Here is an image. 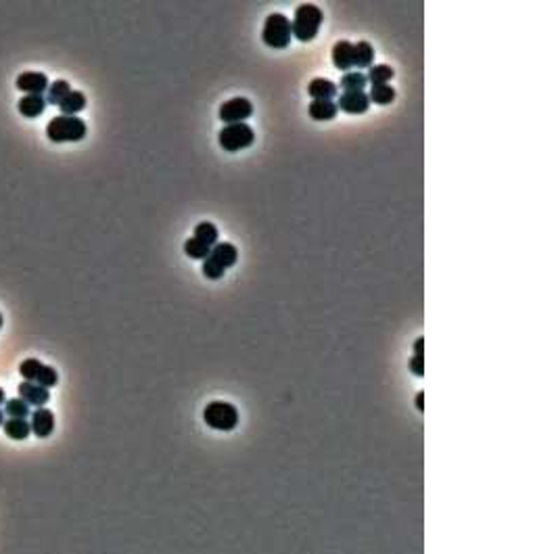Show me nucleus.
I'll return each instance as SVG.
<instances>
[{"mask_svg": "<svg viewBox=\"0 0 558 554\" xmlns=\"http://www.w3.org/2000/svg\"><path fill=\"white\" fill-rule=\"evenodd\" d=\"M30 429L36 437H49L55 431V414L47 408H36L30 421Z\"/></svg>", "mask_w": 558, "mask_h": 554, "instance_id": "12", "label": "nucleus"}, {"mask_svg": "<svg viewBox=\"0 0 558 554\" xmlns=\"http://www.w3.org/2000/svg\"><path fill=\"white\" fill-rule=\"evenodd\" d=\"M88 128L78 115H57L47 126V136L53 142H78L86 136Z\"/></svg>", "mask_w": 558, "mask_h": 554, "instance_id": "4", "label": "nucleus"}, {"mask_svg": "<svg viewBox=\"0 0 558 554\" xmlns=\"http://www.w3.org/2000/svg\"><path fill=\"white\" fill-rule=\"evenodd\" d=\"M5 402H7V396H5L3 389H0V404H5Z\"/></svg>", "mask_w": 558, "mask_h": 554, "instance_id": "30", "label": "nucleus"}, {"mask_svg": "<svg viewBox=\"0 0 558 554\" xmlns=\"http://www.w3.org/2000/svg\"><path fill=\"white\" fill-rule=\"evenodd\" d=\"M368 99H370V103H377L383 107L391 105L395 101V88L391 84H375V86H370Z\"/></svg>", "mask_w": 558, "mask_h": 554, "instance_id": "21", "label": "nucleus"}, {"mask_svg": "<svg viewBox=\"0 0 558 554\" xmlns=\"http://www.w3.org/2000/svg\"><path fill=\"white\" fill-rule=\"evenodd\" d=\"M322 22H325V13L320 7H316L312 3L299 5L295 9L293 22H291L293 38H297L299 42H312L318 36Z\"/></svg>", "mask_w": 558, "mask_h": 554, "instance_id": "1", "label": "nucleus"}, {"mask_svg": "<svg viewBox=\"0 0 558 554\" xmlns=\"http://www.w3.org/2000/svg\"><path fill=\"white\" fill-rule=\"evenodd\" d=\"M192 236L197 238V241H201V243H205L207 247H213V245H218V238H220V232H218V228H215V224H211V222H199L197 226H195V232H192Z\"/></svg>", "mask_w": 558, "mask_h": 554, "instance_id": "22", "label": "nucleus"}, {"mask_svg": "<svg viewBox=\"0 0 558 554\" xmlns=\"http://www.w3.org/2000/svg\"><path fill=\"white\" fill-rule=\"evenodd\" d=\"M255 140V132L249 124H228L220 130L218 134V142L224 151L228 153H236L240 149L251 147Z\"/></svg>", "mask_w": 558, "mask_h": 554, "instance_id": "6", "label": "nucleus"}, {"mask_svg": "<svg viewBox=\"0 0 558 554\" xmlns=\"http://www.w3.org/2000/svg\"><path fill=\"white\" fill-rule=\"evenodd\" d=\"M84 107H86V97H84V92H80V90H72V92L59 103L61 115H78Z\"/></svg>", "mask_w": 558, "mask_h": 554, "instance_id": "20", "label": "nucleus"}, {"mask_svg": "<svg viewBox=\"0 0 558 554\" xmlns=\"http://www.w3.org/2000/svg\"><path fill=\"white\" fill-rule=\"evenodd\" d=\"M337 109L350 115H362L370 109V99L366 92H343L337 101Z\"/></svg>", "mask_w": 558, "mask_h": 554, "instance_id": "9", "label": "nucleus"}, {"mask_svg": "<svg viewBox=\"0 0 558 554\" xmlns=\"http://www.w3.org/2000/svg\"><path fill=\"white\" fill-rule=\"evenodd\" d=\"M5 414L9 418H28L30 416V406L22 398H13L5 402Z\"/></svg>", "mask_w": 558, "mask_h": 554, "instance_id": "26", "label": "nucleus"}, {"mask_svg": "<svg viewBox=\"0 0 558 554\" xmlns=\"http://www.w3.org/2000/svg\"><path fill=\"white\" fill-rule=\"evenodd\" d=\"M308 111H310V117L316 120V122H331L339 113L335 101H312Z\"/></svg>", "mask_w": 558, "mask_h": 554, "instance_id": "16", "label": "nucleus"}, {"mask_svg": "<svg viewBox=\"0 0 558 554\" xmlns=\"http://www.w3.org/2000/svg\"><path fill=\"white\" fill-rule=\"evenodd\" d=\"M238 259V249L232 243H218L211 247L209 257L203 259V276L209 281H218L224 276L228 268H232Z\"/></svg>", "mask_w": 558, "mask_h": 554, "instance_id": "2", "label": "nucleus"}, {"mask_svg": "<svg viewBox=\"0 0 558 554\" xmlns=\"http://www.w3.org/2000/svg\"><path fill=\"white\" fill-rule=\"evenodd\" d=\"M17 107H19V113L22 115H26V117H38L47 109V99L40 97V95H26V97L19 99Z\"/></svg>", "mask_w": 558, "mask_h": 554, "instance_id": "15", "label": "nucleus"}, {"mask_svg": "<svg viewBox=\"0 0 558 554\" xmlns=\"http://www.w3.org/2000/svg\"><path fill=\"white\" fill-rule=\"evenodd\" d=\"M422 343H425L422 337H418V339L414 341V356H422Z\"/></svg>", "mask_w": 558, "mask_h": 554, "instance_id": "28", "label": "nucleus"}, {"mask_svg": "<svg viewBox=\"0 0 558 554\" xmlns=\"http://www.w3.org/2000/svg\"><path fill=\"white\" fill-rule=\"evenodd\" d=\"M19 375L30 381V383H36L44 389L49 387H55L59 383V375L53 366H47L42 364L40 360H34V358H28L19 364Z\"/></svg>", "mask_w": 558, "mask_h": 554, "instance_id": "7", "label": "nucleus"}, {"mask_svg": "<svg viewBox=\"0 0 558 554\" xmlns=\"http://www.w3.org/2000/svg\"><path fill=\"white\" fill-rule=\"evenodd\" d=\"M203 421L215 431H232L238 425V410L228 402H211L203 410Z\"/></svg>", "mask_w": 558, "mask_h": 554, "instance_id": "5", "label": "nucleus"}, {"mask_svg": "<svg viewBox=\"0 0 558 554\" xmlns=\"http://www.w3.org/2000/svg\"><path fill=\"white\" fill-rule=\"evenodd\" d=\"M366 86H368V80H366V74L362 72H347L337 84V88H341L343 92H364Z\"/></svg>", "mask_w": 558, "mask_h": 554, "instance_id": "18", "label": "nucleus"}, {"mask_svg": "<svg viewBox=\"0 0 558 554\" xmlns=\"http://www.w3.org/2000/svg\"><path fill=\"white\" fill-rule=\"evenodd\" d=\"M251 113H253V105L245 97H234V99L222 103L218 109V117L226 126L228 124H243L245 120L251 117Z\"/></svg>", "mask_w": 558, "mask_h": 554, "instance_id": "8", "label": "nucleus"}, {"mask_svg": "<svg viewBox=\"0 0 558 554\" xmlns=\"http://www.w3.org/2000/svg\"><path fill=\"white\" fill-rule=\"evenodd\" d=\"M0 327H3V314H0Z\"/></svg>", "mask_w": 558, "mask_h": 554, "instance_id": "32", "label": "nucleus"}, {"mask_svg": "<svg viewBox=\"0 0 558 554\" xmlns=\"http://www.w3.org/2000/svg\"><path fill=\"white\" fill-rule=\"evenodd\" d=\"M3 429L7 433V437L15 439V441H24L30 437L32 429H30V423L26 418H9L3 423Z\"/></svg>", "mask_w": 558, "mask_h": 554, "instance_id": "19", "label": "nucleus"}, {"mask_svg": "<svg viewBox=\"0 0 558 554\" xmlns=\"http://www.w3.org/2000/svg\"><path fill=\"white\" fill-rule=\"evenodd\" d=\"M395 76V70L389 67V65H372L366 74V80L375 86V84H389Z\"/></svg>", "mask_w": 558, "mask_h": 554, "instance_id": "24", "label": "nucleus"}, {"mask_svg": "<svg viewBox=\"0 0 558 554\" xmlns=\"http://www.w3.org/2000/svg\"><path fill=\"white\" fill-rule=\"evenodd\" d=\"M19 398L28 404V406H34V408H44V404L49 402L51 393L49 389L36 385V383H30V381H24L19 383Z\"/></svg>", "mask_w": 558, "mask_h": 554, "instance_id": "10", "label": "nucleus"}, {"mask_svg": "<svg viewBox=\"0 0 558 554\" xmlns=\"http://www.w3.org/2000/svg\"><path fill=\"white\" fill-rule=\"evenodd\" d=\"M333 65L341 72H350L354 70V44L347 40H339L333 47Z\"/></svg>", "mask_w": 558, "mask_h": 554, "instance_id": "13", "label": "nucleus"}, {"mask_svg": "<svg viewBox=\"0 0 558 554\" xmlns=\"http://www.w3.org/2000/svg\"><path fill=\"white\" fill-rule=\"evenodd\" d=\"M410 370L416 377H422L425 375V360H422V356H412L410 358Z\"/></svg>", "mask_w": 558, "mask_h": 554, "instance_id": "27", "label": "nucleus"}, {"mask_svg": "<svg viewBox=\"0 0 558 554\" xmlns=\"http://www.w3.org/2000/svg\"><path fill=\"white\" fill-rule=\"evenodd\" d=\"M209 251H211V247H207L205 243L197 241L195 236H190V238L184 241V253L190 259H207L209 257Z\"/></svg>", "mask_w": 558, "mask_h": 554, "instance_id": "25", "label": "nucleus"}, {"mask_svg": "<svg viewBox=\"0 0 558 554\" xmlns=\"http://www.w3.org/2000/svg\"><path fill=\"white\" fill-rule=\"evenodd\" d=\"M375 65V49L370 42H356L354 44V67L360 70H370Z\"/></svg>", "mask_w": 558, "mask_h": 554, "instance_id": "17", "label": "nucleus"}, {"mask_svg": "<svg viewBox=\"0 0 558 554\" xmlns=\"http://www.w3.org/2000/svg\"><path fill=\"white\" fill-rule=\"evenodd\" d=\"M337 92H339L337 84L327 80V78H314L308 86V95L314 101H333L337 97Z\"/></svg>", "mask_w": 558, "mask_h": 554, "instance_id": "14", "label": "nucleus"}, {"mask_svg": "<svg viewBox=\"0 0 558 554\" xmlns=\"http://www.w3.org/2000/svg\"><path fill=\"white\" fill-rule=\"evenodd\" d=\"M422 402H425V393H422V391H420V393H418V396H416V408H418V410H420V412H422V410H425V404H422Z\"/></svg>", "mask_w": 558, "mask_h": 554, "instance_id": "29", "label": "nucleus"}, {"mask_svg": "<svg viewBox=\"0 0 558 554\" xmlns=\"http://www.w3.org/2000/svg\"><path fill=\"white\" fill-rule=\"evenodd\" d=\"M261 40L270 49H287L293 40L291 19L283 13H270L263 22Z\"/></svg>", "mask_w": 558, "mask_h": 554, "instance_id": "3", "label": "nucleus"}, {"mask_svg": "<svg viewBox=\"0 0 558 554\" xmlns=\"http://www.w3.org/2000/svg\"><path fill=\"white\" fill-rule=\"evenodd\" d=\"M69 92H72V86L67 80H55L47 88V105H59Z\"/></svg>", "mask_w": 558, "mask_h": 554, "instance_id": "23", "label": "nucleus"}, {"mask_svg": "<svg viewBox=\"0 0 558 554\" xmlns=\"http://www.w3.org/2000/svg\"><path fill=\"white\" fill-rule=\"evenodd\" d=\"M17 88L26 95H40L49 88V78L40 72H26L17 78Z\"/></svg>", "mask_w": 558, "mask_h": 554, "instance_id": "11", "label": "nucleus"}, {"mask_svg": "<svg viewBox=\"0 0 558 554\" xmlns=\"http://www.w3.org/2000/svg\"><path fill=\"white\" fill-rule=\"evenodd\" d=\"M3 423H5V412L0 410V427H3Z\"/></svg>", "mask_w": 558, "mask_h": 554, "instance_id": "31", "label": "nucleus"}]
</instances>
